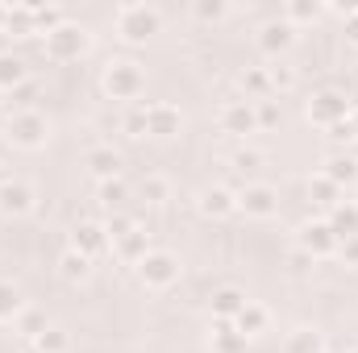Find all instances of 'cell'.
<instances>
[{
	"instance_id": "cell-10",
	"label": "cell",
	"mask_w": 358,
	"mask_h": 353,
	"mask_svg": "<svg viewBox=\"0 0 358 353\" xmlns=\"http://www.w3.org/2000/svg\"><path fill=\"white\" fill-rule=\"evenodd\" d=\"M34 208V191L25 187V183H0V212L4 216H25Z\"/></svg>"
},
{
	"instance_id": "cell-28",
	"label": "cell",
	"mask_w": 358,
	"mask_h": 353,
	"mask_svg": "<svg viewBox=\"0 0 358 353\" xmlns=\"http://www.w3.org/2000/svg\"><path fill=\"white\" fill-rule=\"evenodd\" d=\"M121 200H125V187H121L117 179H104V183H100V204H104V208H117Z\"/></svg>"
},
{
	"instance_id": "cell-37",
	"label": "cell",
	"mask_w": 358,
	"mask_h": 353,
	"mask_svg": "<svg viewBox=\"0 0 358 353\" xmlns=\"http://www.w3.org/2000/svg\"><path fill=\"white\" fill-rule=\"evenodd\" d=\"M350 353H358V350H350Z\"/></svg>"
},
{
	"instance_id": "cell-14",
	"label": "cell",
	"mask_w": 358,
	"mask_h": 353,
	"mask_svg": "<svg viewBox=\"0 0 358 353\" xmlns=\"http://www.w3.org/2000/svg\"><path fill=\"white\" fill-rule=\"evenodd\" d=\"M242 308H246V295H242L238 287H221V291L213 295V312H217L221 320H238Z\"/></svg>"
},
{
	"instance_id": "cell-22",
	"label": "cell",
	"mask_w": 358,
	"mask_h": 353,
	"mask_svg": "<svg viewBox=\"0 0 358 353\" xmlns=\"http://www.w3.org/2000/svg\"><path fill=\"white\" fill-rule=\"evenodd\" d=\"M25 308H21V295L13 283H0V320H17Z\"/></svg>"
},
{
	"instance_id": "cell-13",
	"label": "cell",
	"mask_w": 358,
	"mask_h": 353,
	"mask_svg": "<svg viewBox=\"0 0 358 353\" xmlns=\"http://www.w3.org/2000/svg\"><path fill=\"white\" fill-rule=\"evenodd\" d=\"M234 208H238V195L225 191V187H208V191L200 195V212H204V216H225V212H234Z\"/></svg>"
},
{
	"instance_id": "cell-19",
	"label": "cell",
	"mask_w": 358,
	"mask_h": 353,
	"mask_svg": "<svg viewBox=\"0 0 358 353\" xmlns=\"http://www.w3.org/2000/svg\"><path fill=\"white\" fill-rule=\"evenodd\" d=\"M113 250L121 254V258H129V262H142L150 250H146V233L142 229H134V233H125L121 241H113Z\"/></svg>"
},
{
	"instance_id": "cell-17",
	"label": "cell",
	"mask_w": 358,
	"mask_h": 353,
	"mask_svg": "<svg viewBox=\"0 0 358 353\" xmlns=\"http://www.w3.org/2000/svg\"><path fill=\"white\" fill-rule=\"evenodd\" d=\"M329 229H334V237H358V208L355 204H338Z\"/></svg>"
},
{
	"instance_id": "cell-32",
	"label": "cell",
	"mask_w": 358,
	"mask_h": 353,
	"mask_svg": "<svg viewBox=\"0 0 358 353\" xmlns=\"http://www.w3.org/2000/svg\"><path fill=\"white\" fill-rule=\"evenodd\" d=\"M234 163H238L242 171H250V167H259V163H263V154H255V150H242V154H238Z\"/></svg>"
},
{
	"instance_id": "cell-4",
	"label": "cell",
	"mask_w": 358,
	"mask_h": 353,
	"mask_svg": "<svg viewBox=\"0 0 358 353\" xmlns=\"http://www.w3.org/2000/svg\"><path fill=\"white\" fill-rule=\"evenodd\" d=\"M117 25H121V33H125L129 42H142L146 33H155V29H159V13H155V8H146V4H129V8H121V13H117Z\"/></svg>"
},
{
	"instance_id": "cell-34",
	"label": "cell",
	"mask_w": 358,
	"mask_h": 353,
	"mask_svg": "<svg viewBox=\"0 0 358 353\" xmlns=\"http://www.w3.org/2000/svg\"><path fill=\"white\" fill-rule=\"evenodd\" d=\"M342 258L350 266H358V237H346V246H342Z\"/></svg>"
},
{
	"instance_id": "cell-29",
	"label": "cell",
	"mask_w": 358,
	"mask_h": 353,
	"mask_svg": "<svg viewBox=\"0 0 358 353\" xmlns=\"http://www.w3.org/2000/svg\"><path fill=\"white\" fill-rule=\"evenodd\" d=\"M287 42H292L287 25H267V29H263V46H267V50H283Z\"/></svg>"
},
{
	"instance_id": "cell-26",
	"label": "cell",
	"mask_w": 358,
	"mask_h": 353,
	"mask_svg": "<svg viewBox=\"0 0 358 353\" xmlns=\"http://www.w3.org/2000/svg\"><path fill=\"white\" fill-rule=\"evenodd\" d=\"M213 345H217V353H242V350H246V337H242V333L221 329V333H213Z\"/></svg>"
},
{
	"instance_id": "cell-21",
	"label": "cell",
	"mask_w": 358,
	"mask_h": 353,
	"mask_svg": "<svg viewBox=\"0 0 358 353\" xmlns=\"http://www.w3.org/2000/svg\"><path fill=\"white\" fill-rule=\"evenodd\" d=\"M142 200H150V204H167L171 200V183L163 175H146L142 179Z\"/></svg>"
},
{
	"instance_id": "cell-3",
	"label": "cell",
	"mask_w": 358,
	"mask_h": 353,
	"mask_svg": "<svg viewBox=\"0 0 358 353\" xmlns=\"http://www.w3.org/2000/svg\"><path fill=\"white\" fill-rule=\"evenodd\" d=\"M104 91H108L113 100H134V96L142 91V71H138V63H108V71H104Z\"/></svg>"
},
{
	"instance_id": "cell-27",
	"label": "cell",
	"mask_w": 358,
	"mask_h": 353,
	"mask_svg": "<svg viewBox=\"0 0 358 353\" xmlns=\"http://www.w3.org/2000/svg\"><path fill=\"white\" fill-rule=\"evenodd\" d=\"M308 195H317V204H325V208H338V187H334L329 179L308 183Z\"/></svg>"
},
{
	"instance_id": "cell-15",
	"label": "cell",
	"mask_w": 358,
	"mask_h": 353,
	"mask_svg": "<svg viewBox=\"0 0 358 353\" xmlns=\"http://www.w3.org/2000/svg\"><path fill=\"white\" fill-rule=\"evenodd\" d=\"M267 308H259V303H250V299H246V308H242V312H238V320H234V324H238V333H242V337H259V333H263V329H267Z\"/></svg>"
},
{
	"instance_id": "cell-20",
	"label": "cell",
	"mask_w": 358,
	"mask_h": 353,
	"mask_svg": "<svg viewBox=\"0 0 358 353\" xmlns=\"http://www.w3.org/2000/svg\"><path fill=\"white\" fill-rule=\"evenodd\" d=\"M287 353H325L321 333H313V329H296V333L287 337Z\"/></svg>"
},
{
	"instance_id": "cell-36",
	"label": "cell",
	"mask_w": 358,
	"mask_h": 353,
	"mask_svg": "<svg viewBox=\"0 0 358 353\" xmlns=\"http://www.w3.org/2000/svg\"><path fill=\"white\" fill-rule=\"evenodd\" d=\"M350 42H358V21L350 25Z\"/></svg>"
},
{
	"instance_id": "cell-11",
	"label": "cell",
	"mask_w": 358,
	"mask_h": 353,
	"mask_svg": "<svg viewBox=\"0 0 358 353\" xmlns=\"http://www.w3.org/2000/svg\"><path fill=\"white\" fill-rule=\"evenodd\" d=\"M80 50H84V33H80V29L59 25V29L50 33V54H55V59H76Z\"/></svg>"
},
{
	"instance_id": "cell-35",
	"label": "cell",
	"mask_w": 358,
	"mask_h": 353,
	"mask_svg": "<svg viewBox=\"0 0 358 353\" xmlns=\"http://www.w3.org/2000/svg\"><path fill=\"white\" fill-rule=\"evenodd\" d=\"M346 125H350V133L358 137V108H350V117H346Z\"/></svg>"
},
{
	"instance_id": "cell-5",
	"label": "cell",
	"mask_w": 358,
	"mask_h": 353,
	"mask_svg": "<svg viewBox=\"0 0 358 353\" xmlns=\"http://www.w3.org/2000/svg\"><path fill=\"white\" fill-rule=\"evenodd\" d=\"M238 208L246 212V216H259V220H267L279 212V191L267 187V183H255V187H246L242 195H238Z\"/></svg>"
},
{
	"instance_id": "cell-6",
	"label": "cell",
	"mask_w": 358,
	"mask_h": 353,
	"mask_svg": "<svg viewBox=\"0 0 358 353\" xmlns=\"http://www.w3.org/2000/svg\"><path fill=\"white\" fill-rule=\"evenodd\" d=\"M308 117H313L317 125H342V121L350 117V104H346L338 91H321V96H313Z\"/></svg>"
},
{
	"instance_id": "cell-23",
	"label": "cell",
	"mask_w": 358,
	"mask_h": 353,
	"mask_svg": "<svg viewBox=\"0 0 358 353\" xmlns=\"http://www.w3.org/2000/svg\"><path fill=\"white\" fill-rule=\"evenodd\" d=\"M67 350H71V337L63 329H46L38 337V353H67Z\"/></svg>"
},
{
	"instance_id": "cell-8",
	"label": "cell",
	"mask_w": 358,
	"mask_h": 353,
	"mask_svg": "<svg viewBox=\"0 0 358 353\" xmlns=\"http://www.w3.org/2000/svg\"><path fill=\"white\" fill-rule=\"evenodd\" d=\"M183 117H179L176 104H146V133L155 137H176Z\"/></svg>"
},
{
	"instance_id": "cell-31",
	"label": "cell",
	"mask_w": 358,
	"mask_h": 353,
	"mask_svg": "<svg viewBox=\"0 0 358 353\" xmlns=\"http://www.w3.org/2000/svg\"><path fill=\"white\" fill-rule=\"evenodd\" d=\"M125 129H129V137H142V133H146V108H134V112L125 117Z\"/></svg>"
},
{
	"instance_id": "cell-16",
	"label": "cell",
	"mask_w": 358,
	"mask_h": 353,
	"mask_svg": "<svg viewBox=\"0 0 358 353\" xmlns=\"http://www.w3.org/2000/svg\"><path fill=\"white\" fill-rule=\"evenodd\" d=\"M88 167L100 179H113L117 171H121V154H117V150H108V146H96V150L88 154Z\"/></svg>"
},
{
	"instance_id": "cell-12",
	"label": "cell",
	"mask_w": 358,
	"mask_h": 353,
	"mask_svg": "<svg viewBox=\"0 0 358 353\" xmlns=\"http://www.w3.org/2000/svg\"><path fill=\"white\" fill-rule=\"evenodd\" d=\"M334 241H338V237H334V229H329V225H321V220H317V225H304V233H300V246H304L313 258H317V254H329V250H334Z\"/></svg>"
},
{
	"instance_id": "cell-24",
	"label": "cell",
	"mask_w": 358,
	"mask_h": 353,
	"mask_svg": "<svg viewBox=\"0 0 358 353\" xmlns=\"http://www.w3.org/2000/svg\"><path fill=\"white\" fill-rule=\"evenodd\" d=\"M17 329H21L25 337H34V341H38V337L46 333V316H42V312H34V308H25V312L17 316Z\"/></svg>"
},
{
	"instance_id": "cell-2",
	"label": "cell",
	"mask_w": 358,
	"mask_h": 353,
	"mask_svg": "<svg viewBox=\"0 0 358 353\" xmlns=\"http://www.w3.org/2000/svg\"><path fill=\"white\" fill-rule=\"evenodd\" d=\"M46 133H50V125H46V117L34 112V108L17 112V117L8 121V137H13L17 146H25V150H38V146L46 142Z\"/></svg>"
},
{
	"instance_id": "cell-18",
	"label": "cell",
	"mask_w": 358,
	"mask_h": 353,
	"mask_svg": "<svg viewBox=\"0 0 358 353\" xmlns=\"http://www.w3.org/2000/svg\"><path fill=\"white\" fill-rule=\"evenodd\" d=\"M325 167H329V171H325V179H329L334 187H338V183H355V179H358V163L350 158V154H334Z\"/></svg>"
},
{
	"instance_id": "cell-7",
	"label": "cell",
	"mask_w": 358,
	"mask_h": 353,
	"mask_svg": "<svg viewBox=\"0 0 358 353\" xmlns=\"http://www.w3.org/2000/svg\"><path fill=\"white\" fill-rule=\"evenodd\" d=\"M221 125H225V133L246 137V133H255V129H259V112H255L246 100H229V104L221 108Z\"/></svg>"
},
{
	"instance_id": "cell-25",
	"label": "cell",
	"mask_w": 358,
	"mask_h": 353,
	"mask_svg": "<svg viewBox=\"0 0 358 353\" xmlns=\"http://www.w3.org/2000/svg\"><path fill=\"white\" fill-rule=\"evenodd\" d=\"M88 262L92 258H84V254H63V262H59V270H63V278H88Z\"/></svg>"
},
{
	"instance_id": "cell-1",
	"label": "cell",
	"mask_w": 358,
	"mask_h": 353,
	"mask_svg": "<svg viewBox=\"0 0 358 353\" xmlns=\"http://www.w3.org/2000/svg\"><path fill=\"white\" fill-rule=\"evenodd\" d=\"M138 274H142L146 287L163 291V287H171V283L179 278V258L176 254H167V250H150V254L138 262Z\"/></svg>"
},
{
	"instance_id": "cell-33",
	"label": "cell",
	"mask_w": 358,
	"mask_h": 353,
	"mask_svg": "<svg viewBox=\"0 0 358 353\" xmlns=\"http://www.w3.org/2000/svg\"><path fill=\"white\" fill-rule=\"evenodd\" d=\"M275 121H279V108H275V104H263V108H259V125H275Z\"/></svg>"
},
{
	"instance_id": "cell-9",
	"label": "cell",
	"mask_w": 358,
	"mask_h": 353,
	"mask_svg": "<svg viewBox=\"0 0 358 353\" xmlns=\"http://www.w3.org/2000/svg\"><path fill=\"white\" fill-rule=\"evenodd\" d=\"M113 246V237H108V229H100V225H80L76 229V237H71V250L76 254H84V258H96V254H104Z\"/></svg>"
},
{
	"instance_id": "cell-30",
	"label": "cell",
	"mask_w": 358,
	"mask_h": 353,
	"mask_svg": "<svg viewBox=\"0 0 358 353\" xmlns=\"http://www.w3.org/2000/svg\"><path fill=\"white\" fill-rule=\"evenodd\" d=\"M21 80H25V67H21L17 59H0V88L21 84Z\"/></svg>"
}]
</instances>
